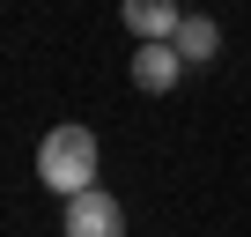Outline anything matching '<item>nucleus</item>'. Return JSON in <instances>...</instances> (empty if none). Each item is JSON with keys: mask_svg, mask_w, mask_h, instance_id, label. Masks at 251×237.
<instances>
[{"mask_svg": "<svg viewBox=\"0 0 251 237\" xmlns=\"http://www.w3.org/2000/svg\"><path fill=\"white\" fill-rule=\"evenodd\" d=\"M67 237H126V207L103 185H89V193L67 200Z\"/></svg>", "mask_w": 251, "mask_h": 237, "instance_id": "nucleus-2", "label": "nucleus"}, {"mask_svg": "<svg viewBox=\"0 0 251 237\" xmlns=\"http://www.w3.org/2000/svg\"><path fill=\"white\" fill-rule=\"evenodd\" d=\"M118 15H126V30H133L141 45H170L177 23H185L177 0H118Z\"/></svg>", "mask_w": 251, "mask_h": 237, "instance_id": "nucleus-3", "label": "nucleus"}, {"mask_svg": "<svg viewBox=\"0 0 251 237\" xmlns=\"http://www.w3.org/2000/svg\"><path fill=\"white\" fill-rule=\"evenodd\" d=\"M177 74H185L177 45H141V52H133V89L163 96V89H177Z\"/></svg>", "mask_w": 251, "mask_h": 237, "instance_id": "nucleus-4", "label": "nucleus"}, {"mask_svg": "<svg viewBox=\"0 0 251 237\" xmlns=\"http://www.w3.org/2000/svg\"><path fill=\"white\" fill-rule=\"evenodd\" d=\"M170 45H177V59H185V67H214V52H222V30H214V15H185Z\"/></svg>", "mask_w": 251, "mask_h": 237, "instance_id": "nucleus-5", "label": "nucleus"}, {"mask_svg": "<svg viewBox=\"0 0 251 237\" xmlns=\"http://www.w3.org/2000/svg\"><path fill=\"white\" fill-rule=\"evenodd\" d=\"M37 178H45L59 200L89 193V185H96V134H89V126H52L45 148H37Z\"/></svg>", "mask_w": 251, "mask_h": 237, "instance_id": "nucleus-1", "label": "nucleus"}]
</instances>
